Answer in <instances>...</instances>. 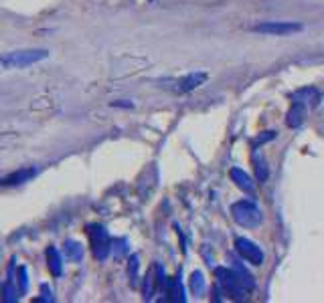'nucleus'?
Listing matches in <instances>:
<instances>
[{
  "label": "nucleus",
  "instance_id": "12",
  "mask_svg": "<svg viewBox=\"0 0 324 303\" xmlns=\"http://www.w3.org/2000/svg\"><path fill=\"white\" fill-rule=\"evenodd\" d=\"M306 105L304 103H294L290 110H288V114H286V125L288 127H292V129H296V127H300L302 123H304V119H306Z\"/></svg>",
  "mask_w": 324,
  "mask_h": 303
},
{
  "label": "nucleus",
  "instance_id": "19",
  "mask_svg": "<svg viewBox=\"0 0 324 303\" xmlns=\"http://www.w3.org/2000/svg\"><path fill=\"white\" fill-rule=\"evenodd\" d=\"M138 269H140V259H138V255H132L128 261V277H130V285L132 287L138 285Z\"/></svg>",
  "mask_w": 324,
  "mask_h": 303
},
{
  "label": "nucleus",
  "instance_id": "23",
  "mask_svg": "<svg viewBox=\"0 0 324 303\" xmlns=\"http://www.w3.org/2000/svg\"><path fill=\"white\" fill-rule=\"evenodd\" d=\"M41 291H43V297H41V301H53L51 289H47V285H43V287H41Z\"/></svg>",
  "mask_w": 324,
  "mask_h": 303
},
{
  "label": "nucleus",
  "instance_id": "16",
  "mask_svg": "<svg viewBox=\"0 0 324 303\" xmlns=\"http://www.w3.org/2000/svg\"><path fill=\"white\" fill-rule=\"evenodd\" d=\"M158 289V283H156V269L152 267L148 273H146V279H144V299H152L154 297V291Z\"/></svg>",
  "mask_w": 324,
  "mask_h": 303
},
{
  "label": "nucleus",
  "instance_id": "2",
  "mask_svg": "<svg viewBox=\"0 0 324 303\" xmlns=\"http://www.w3.org/2000/svg\"><path fill=\"white\" fill-rule=\"evenodd\" d=\"M233 221L243 228H257L264 223V214L253 200H237L231 204Z\"/></svg>",
  "mask_w": 324,
  "mask_h": 303
},
{
  "label": "nucleus",
  "instance_id": "22",
  "mask_svg": "<svg viewBox=\"0 0 324 303\" xmlns=\"http://www.w3.org/2000/svg\"><path fill=\"white\" fill-rule=\"evenodd\" d=\"M112 249L116 251V257H118V259H122V257H124V253L128 251V241H126V239L114 241V243H112Z\"/></svg>",
  "mask_w": 324,
  "mask_h": 303
},
{
  "label": "nucleus",
  "instance_id": "10",
  "mask_svg": "<svg viewBox=\"0 0 324 303\" xmlns=\"http://www.w3.org/2000/svg\"><path fill=\"white\" fill-rule=\"evenodd\" d=\"M292 99H294V103H304V105L316 107L322 99V93L316 87H302V89L292 93Z\"/></svg>",
  "mask_w": 324,
  "mask_h": 303
},
{
  "label": "nucleus",
  "instance_id": "3",
  "mask_svg": "<svg viewBox=\"0 0 324 303\" xmlns=\"http://www.w3.org/2000/svg\"><path fill=\"white\" fill-rule=\"evenodd\" d=\"M88 236H90V245H92V253L97 261H105L112 253V236L105 230V227L101 225H90L88 227Z\"/></svg>",
  "mask_w": 324,
  "mask_h": 303
},
{
  "label": "nucleus",
  "instance_id": "21",
  "mask_svg": "<svg viewBox=\"0 0 324 303\" xmlns=\"http://www.w3.org/2000/svg\"><path fill=\"white\" fill-rule=\"evenodd\" d=\"M276 138V132H264L262 136H257L253 142H251V148H253V152L259 148V144H266V142H270V140H274Z\"/></svg>",
  "mask_w": 324,
  "mask_h": 303
},
{
  "label": "nucleus",
  "instance_id": "13",
  "mask_svg": "<svg viewBox=\"0 0 324 303\" xmlns=\"http://www.w3.org/2000/svg\"><path fill=\"white\" fill-rule=\"evenodd\" d=\"M166 289H168V301H175V303H185L186 301L185 287H183V281H181L179 275L166 281Z\"/></svg>",
  "mask_w": 324,
  "mask_h": 303
},
{
  "label": "nucleus",
  "instance_id": "6",
  "mask_svg": "<svg viewBox=\"0 0 324 303\" xmlns=\"http://www.w3.org/2000/svg\"><path fill=\"white\" fill-rule=\"evenodd\" d=\"M235 251L239 253V257L243 259V261L251 263V265H262L264 263V251L259 249L253 241L245 239V236H237L235 239Z\"/></svg>",
  "mask_w": 324,
  "mask_h": 303
},
{
  "label": "nucleus",
  "instance_id": "17",
  "mask_svg": "<svg viewBox=\"0 0 324 303\" xmlns=\"http://www.w3.org/2000/svg\"><path fill=\"white\" fill-rule=\"evenodd\" d=\"M65 257L69 259V261H73V263H81V259H83V247H81V243H77V241H67L65 243Z\"/></svg>",
  "mask_w": 324,
  "mask_h": 303
},
{
  "label": "nucleus",
  "instance_id": "4",
  "mask_svg": "<svg viewBox=\"0 0 324 303\" xmlns=\"http://www.w3.org/2000/svg\"><path fill=\"white\" fill-rule=\"evenodd\" d=\"M215 277H217V281H219V287H223L229 297H233L237 301H243L247 297V289L241 285V281L237 279L233 269L215 267Z\"/></svg>",
  "mask_w": 324,
  "mask_h": 303
},
{
  "label": "nucleus",
  "instance_id": "5",
  "mask_svg": "<svg viewBox=\"0 0 324 303\" xmlns=\"http://www.w3.org/2000/svg\"><path fill=\"white\" fill-rule=\"evenodd\" d=\"M302 27L300 23H288V20H268V23H259L255 27H251L253 33L259 35H270V37H288L294 33H300Z\"/></svg>",
  "mask_w": 324,
  "mask_h": 303
},
{
  "label": "nucleus",
  "instance_id": "11",
  "mask_svg": "<svg viewBox=\"0 0 324 303\" xmlns=\"http://www.w3.org/2000/svg\"><path fill=\"white\" fill-rule=\"evenodd\" d=\"M231 269L235 271L237 279L241 281V285H243L247 291H253V289H255V279H253V275L247 271V267L239 261V259H231Z\"/></svg>",
  "mask_w": 324,
  "mask_h": 303
},
{
  "label": "nucleus",
  "instance_id": "8",
  "mask_svg": "<svg viewBox=\"0 0 324 303\" xmlns=\"http://www.w3.org/2000/svg\"><path fill=\"white\" fill-rule=\"evenodd\" d=\"M37 174H39V168H33V166L20 168V170L12 172V174L0 178V186H18V184H25V182L33 180Z\"/></svg>",
  "mask_w": 324,
  "mask_h": 303
},
{
  "label": "nucleus",
  "instance_id": "15",
  "mask_svg": "<svg viewBox=\"0 0 324 303\" xmlns=\"http://www.w3.org/2000/svg\"><path fill=\"white\" fill-rule=\"evenodd\" d=\"M47 267L53 273V277H61V273H63V259H61V253L55 247L47 249Z\"/></svg>",
  "mask_w": 324,
  "mask_h": 303
},
{
  "label": "nucleus",
  "instance_id": "9",
  "mask_svg": "<svg viewBox=\"0 0 324 303\" xmlns=\"http://www.w3.org/2000/svg\"><path fill=\"white\" fill-rule=\"evenodd\" d=\"M229 176H231V180L235 182V186L239 188L241 192L249 194V196H255V182H253V178L247 174L245 170H241V168H231Z\"/></svg>",
  "mask_w": 324,
  "mask_h": 303
},
{
  "label": "nucleus",
  "instance_id": "25",
  "mask_svg": "<svg viewBox=\"0 0 324 303\" xmlns=\"http://www.w3.org/2000/svg\"><path fill=\"white\" fill-rule=\"evenodd\" d=\"M18 273H20V289L25 291V289H27V271H25V269H20Z\"/></svg>",
  "mask_w": 324,
  "mask_h": 303
},
{
  "label": "nucleus",
  "instance_id": "18",
  "mask_svg": "<svg viewBox=\"0 0 324 303\" xmlns=\"http://www.w3.org/2000/svg\"><path fill=\"white\" fill-rule=\"evenodd\" d=\"M207 289V281H205V275L201 271H192L190 275V291L194 295H203Z\"/></svg>",
  "mask_w": 324,
  "mask_h": 303
},
{
  "label": "nucleus",
  "instance_id": "14",
  "mask_svg": "<svg viewBox=\"0 0 324 303\" xmlns=\"http://www.w3.org/2000/svg\"><path fill=\"white\" fill-rule=\"evenodd\" d=\"M251 164H253V172H255V180H257L259 184H264V182L270 178V168H268L266 158H262L259 154H253Z\"/></svg>",
  "mask_w": 324,
  "mask_h": 303
},
{
  "label": "nucleus",
  "instance_id": "20",
  "mask_svg": "<svg viewBox=\"0 0 324 303\" xmlns=\"http://www.w3.org/2000/svg\"><path fill=\"white\" fill-rule=\"evenodd\" d=\"M2 299L4 301H16L18 299V291H16V285L12 283V279H8L6 281V285H4V289H2Z\"/></svg>",
  "mask_w": 324,
  "mask_h": 303
},
{
  "label": "nucleus",
  "instance_id": "1",
  "mask_svg": "<svg viewBox=\"0 0 324 303\" xmlns=\"http://www.w3.org/2000/svg\"><path fill=\"white\" fill-rule=\"evenodd\" d=\"M49 57L47 49H18L0 55V73L14 71V69H27L31 65H37Z\"/></svg>",
  "mask_w": 324,
  "mask_h": 303
},
{
  "label": "nucleus",
  "instance_id": "7",
  "mask_svg": "<svg viewBox=\"0 0 324 303\" xmlns=\"http://www.w3.org/2000/svg\"><path fill=\"white\" fill-rule=\"evenodd\" d=\"M207 81V73H188V75H185V77H181V79H177V81H172V91L175 93H179V95H185V93H190V91H194L197 87H201V85Z\"/></svg>",
  "mask_w": 324,
  "mask_h": 303
},
{
  "label": "nucleus",
  "instance_id": "24",
  "mask_svg": "<svg viewBox=\"0 0 324 303\" xmlns=\"http://www.w3.org/2000/svg\"><path fill=\"white\" fill-rule=\"evenodd\" d=\"M112 105L114 107H126V110H132V107H134V103H128V101H112Z\"/></svg>",
  "mask_w": 324,
  "mask_h": 303
}]
</instances>
